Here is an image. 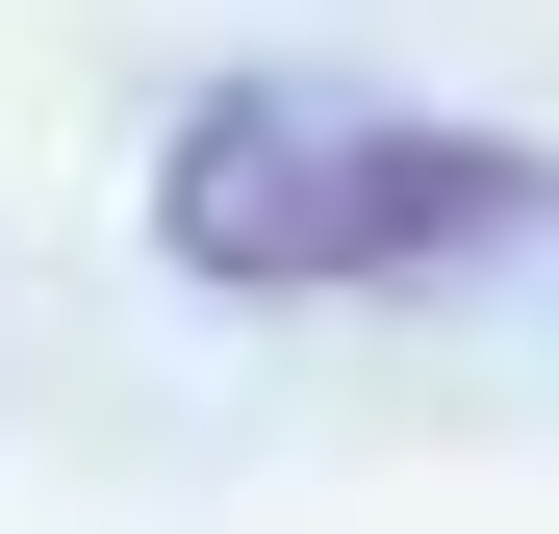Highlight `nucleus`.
<instances>
[{
    "label": "nucleus",
    "instance_id": "1",
    "mask_svg": "<svg viewBox=\"0 0 559 534\" xmlns=\"http://www.w3.org/2000/svg\"><path fill=\"white\" fill-rule=\"evenodd\" d=\"M534 229H559V153L457 128V103L204 76V103L153 128V254L204 306H382V281H457V254H534Z\"/></svg>",
    "mask_w": 559,
    "mask_h": 534
}]
</instances>
